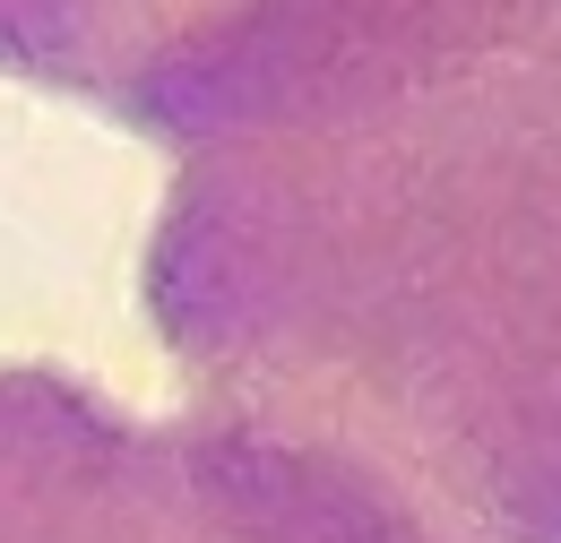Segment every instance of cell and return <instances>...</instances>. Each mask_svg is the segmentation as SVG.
<instances>
[{"label":"cell","mask_w":561,"mask_h":543,"mask_svg":"<svg viewBox=\"0 0 561 543\" xmlns=\"http://www.w3.org/2000/svg\"><path fill=\"white\" fill-rule=\"evenodd\" d=\"M147 320L242 518L561 535V0H389L182 138Z\"/></svg>","instance_id":"6da1fadb"},{"label":"cell","mask_w":561,"mask_h":543,"mask_svg":"<svg viewBox=\"0 0 561 543\" xmlns=\"http://www.w3.org/2000/svg\"><path fill=\"white\" fill-rule=\"evenodd\" d=\"M389 0H0V78L139 138L225 130Z\"/></svg>","instance_id":"7a4b0ae2"}]
</instances>
